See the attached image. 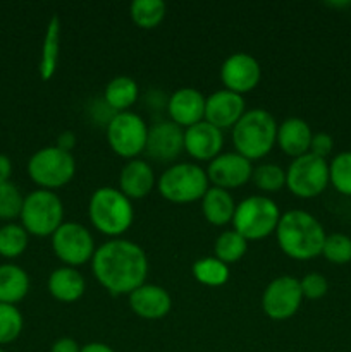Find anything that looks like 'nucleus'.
<instances>
[{"mask_svg":"<svg viewBox=\"0 0 351 352\" xmlns=\"http://www.w3.org/2000/svg\"><path fill=\"white\" fill-rule=\"evenodd\" d=\"M92 270L110 294H127L147 282L148 256L140 244L116 237L95 250Z\"/></svg>","mask_w":351,"mask_h":352,"instance_id":"1","label":"nucleus"},{"mask_svg":"<svg viewBox=\"0 0 351 352\" xmlns=\"http://www.w3.org/2000/svg\"><path fill=\"white\" fill-rule=\"evenodd\" d=\"M326 230L322 223L305 210H289L279 219L275 237L286 256L292 260H312L322 254Z\"/></svg>","mask_w":351,"mask_h":352,"instance_id":"2","label":"nucleus"},{"mask_svg":"<svg viewBox=\"0 0 351 352\" xmlns=\"http://www.w3.org/2000/svg\"><path fill=\"white\" fill-rule=\"evenodd\" d=\"M277 141V122L265 109H251L243 113L233 127V144L236 153L248 160H258L268 155Z\"/></svg>","mask_w":351,"mask_h":352,"instance_id":"3","label":"nucleus"},{"mask_svg":"<svg viewBox=\"0 0 351 352\" xmlns=\"http://www.w3.org/2000/svg\"><path fill=\"white\" fill-rule=\"evenodd\" d=\"M88 217L98 232L116 239L133 226L134 208L119 189L103 186L89 198Z\"/></svg>","mask_w":351,"mask_h":352,"instance_id":"4","label":"nucleus"},{"mask_svg":"<svg viewBox=\"0 0 351 352\" xmlns=\"http://www.w3.org/2000/svg\"><path fill=\"white\" fill-rule=\"evenodd\" d=\"M281 212L277 203L264 195L248 196L236 205L233 226L246 241H260L277 229Z\"/></svg>","mask_w":351,"mask_h":352,"instance_id":"5","label":"nucleus"},{"mask_svg":"<svg viewBox=\"0 0 351 352\" xmlns=\"http://www.w3.org/2000/svg\"><path fill=\"white\" fill-rule=\"evenodd\" d=\"M157 188L162 198L171 203L184 205L202 199L210 186L206 170H203V167L181 162L162 172L160 177L157 179Z\"/></svg>","mask_w":351,"mask_h":352,"instance_id":"6","label":"nucleus"},{"mask_svg":"<svg viewBox=\"0 0 351 352\" xmlns=\"http://www.w3.org/2000/svg\"><path fill=\"white\" fill-rule=\"evenodd\" d=\"M21 226L28 234L36 237H48L64 223L62 199L48 189H36L24 196L21 208Z\"/></svg>","mask_w":351,"mask_h":352,"instance_id":"7","label":"nucleus"},{"mask_svg":"<svg viewBox=\"0 0 351 352\" xmlns=\"http://www.w3.org/2000/svg\"><path fill=\"white\" fill-rule=\"evenodd\" d=\"M28 174L40 189L62 188L69 184L76 174V160L72 153L57 146L40 148L28 160Z\"/></svg>","mask_w":351,"mask_h":352,"instance_id":"8","label":"nucleus"},{"mask_svg":"<svg viewBox=\"0 0 351 352\" xmlns=\"http://www.w3.org/2000/svg\"><path fill=\"white\" fill-rule=\"evenodd\" d=\"M148 140V126L138 113L116 112L107 122V141L112 151L119 157L133 160L145 153Z\"/></svg>","mask_w":351,"mask_h":352,"instance_id":"9","label":"nucleus"},{"mask_svg":"<svg viewBox=\"0 0 351 352\" xmlns=\"http://www.w3.org/2000/svg\"><path fill=\"white\" fill-rule=\"evenodd\" d=\"M286 186L296 198L301 199L322 195L329 186V164L312 153L292 158L286 170Z\"/></svg>","mask_w":351,"mask_h":352,"instance_id":"10","label":"nucleus"},{"mask_svg":"<svg viewBox=\"0 0 351 352\" xmlns=\"http://www.w3.org/2000/svg\"><path fill=\"white\" fill-rule=\"evenodd\" d=\"M52 248L55 256L65 267H81L92 261L95 254V239L85 226L78 222H64L52 234Z\"/></svg>","mask_w":351,"mask_h":352,"instance_id":"11","label":"nucleus"},{"mask_svg":"<svg viewBox=\"0 0 351 352\" xmlns=\"http://www.w3.org/2000/svg\"><path fill=\"white\" fill-rule=\"evenodd\" d=\"M303 302L301 285L298 278L291 275H281L268 282L262 294V309L275 322H284L298 313Z\"/></svg>","mask_w":351,"mask_h":352,"instance_id":"12","label":"nucleus"},{"mask_svg":"<svg viewBox=\"0 0 351 352\" xmlns=\"http://www.w3.org/2000/svg\"><path fill=\"white\" fill-rule=\"evenodd\" d=\"M251 174H253L251 162L236 151L217 155L213 160L209 162V167H206L209 182L227 191L246 184L248 181H251Z\"/></svg>","mask_w":351,"mask_h":352,"instance_id":"13","label":"nucleus"},{"mask_svg":"<svg viewBox=\"0 0 351 352\" xmlns=\"http://www.w3.org/2000/svg\"><path fill=\"white\" fill-rule=\"evenodd\" d=\"M260 62L246 52H236L229 55L220 65V79L224 88L240 95L251 91L260 82Z\"/></svg>","mask_w":351,"mask_h":352,"instance_id":"14","label":"nucleus"},{"mask_svg":"<svg viewBox=\"0 0 351 352\" xmlns=\"http://www.w3.org/2000/svg\"><path fill=\"white\" fill-rule=\"evenodd\" d=\"M184 150V131L172 120H162L148 127L145 153L155 162H171Z\"/></svg>","mask_w":351,"mask_h":352,"instance_id":"15","label":"nucleus"},{"mask_svg":"<svg viewBox=\"0 0 351 352\" xmlns=\"http://www.w3.org/2000/svg\"><path fill=\"white\" fill-rule=\"evenodd\" d=\"M244 112L246 103L243 95L226 88L213 91L205 100V120L220 131L233 129Z\"/></svg>","mask_w":351,"mask_h":352,"instance_id":"16","label":"nucleus"},{"mask_svg":"<svg viewBox=\"0 0 351 352\" xmlns=\"http://www.w3.org/2000/svg\"><path fill=\"white\" fill-rule=\"evenodd\" d=\"M205 100L202 91L195 88H179L169 96L167 112L179 127H189L205 120Z\"/></svg>","mask_w":351,"mask_h":352,"instance_id":"17","label":"nucleus"},{"mask_svg":"<svg viewBox=\"0 0 351 352\" xmlns=\"http://www.w3.org/2000/svg\"><path fill=\"white\" fill-rule=\"evenodd\" d=\"M224 146L222 131L209 124L206 120L184 129V150L195 160L210 162L220 155Z\"/></svg>","mask_w":351,"mask_h":352,"instance_id":"18","label":"nucleus"},{"mask_svg":"<svg viewBox=\"0 0 351 352\" xmlns=\"http://www.w3.org/2000/svg\"><path fill=\"white\" fill-rule=\"evenodd\" d=\"M129 308L143 320H162L172 308L171 294L157 284H147L129 294Z\"/></svg>","mask_w":351,"mask_h":352,"instance_id":"19","label":"nucleus"},{"mask_svg":"<svg viewBox=\"0 0 351 352\" xmlns=\"http://www.w3.org/2000/svg\"><path fill=\"white\" fill-rule=\"evenodd\" d=\"M157 177L148 162L141 158L127 160V164L120 168L119 174V191L129 199H141L153 189Z\"/></svg>","mask_w":351,"mask_h":352,"instance_id":"20","label":"nucleus"},{"mask_svg":"<svg viewBox=\"0 0 351 352\" xmlns=\"http://www.w3.org/2000/svg\"><path fill=\"white\" fill-rule=\"evenodd\" d=\"M313 133L308 122L299 117H288L277 124V141L282 151L292 158L308 153L310 143H312Z\"/></svg>","mask_w":351,"mask_h":352,"instance_id":"21","label":"nucleus"},{"mask_svg":"<svg viewBox=\"0 0 351 352\" xmlns=\"http://www.w3.org/2000/svg\"><path fill=\"white\" fill-rule=\"evenodd\" d=\"M52 298L61 302H76L86 291V280L76 268L61 267L54 270L47 282Z\"/></svg>","mask_w":351,"mask_h":352,"instance_id":"22","label":"nucleus"},{"mask_svg":"<svg viewBox=\"0 0 351 352\" xmlns=\"http://www.w3.org/2000/svg\"><path fill=\"white\" fill-rule=\"evenodd\" d=\"M234 212H236V203L227 189L217 186L206 189L205 196L202 198V213L206 222L215 227L227 226L233 222Z\"/></svg>","mask_w":351,"mask_h":352,"instance_id":"23","label":"nucleus"},{"mask_svg":"<svg viewBox=\"0 0 351 352\" xmlns=\"http://www.w3.org/2000/svg\"><path fill=\"white\" fill-rule=\"evenodd\" d=\"M30 292V275L14 263L0 265V302L14 305L23 301Z\"/></svg>","mask_w":351,"mask_h":352,"instance_id":"24","label":"nucleus"},{"mask_svg":"<svg viewBox=\"0 0 351 352\" xmlns=\"http://www.w3.org/2000/svg\"><path fill=\"white\" fill-rule=\"evenodd\" d=\"M61 33L62 24L61 17L52 16L47 24L43 36V45H41L40 64H38V72L43 81L54 78L58 65V55H61Z\"/></svg>","mask_w":351,"mask_h":352,"instance_id":"25","label":"nucleus"},{"mask_svg":"<svg viewBox=\"0 0 351 352\" xmlns=\"http://www.w3.org/2000/svg\"><path fill=\"white\" fill-rule=\"evenodd\" d=\"M138 95H140L138 82L129 76H116L107 82L105 91H103L107 105L116 112H126L129 107L134 105Z\"/></svg>","mask_w":351,"mask_h":352,"instance_id":"26","label":"nucleus"},{"mask_svg":"<svg viewBox=\"0 0 351 352\" xmlns=\"http://www.w3.org/2000/svg\"><path fill=\"white\" fill-rule=\"evenodd\" d=\"M193 277L209 287H220L229 280V265L222 263L215 256L200 258L193 263Z\"/></svg>","mask_w":351,"mask_h":352,"instance_id":"27","label":"nucleus"},{"mask_svg":"<svg viewBox=\"0 0 351 352\" xmlns=\"http://www.w3.org/2000/svg\"><path fill=\"white\" fill-rule=\"evenodd\" d=\"M167 6L162 0H134L129 6V16L143 30L157 28L164 21Z\"/></svg>","mask_w":351,"mask_h":352,"instance_id":"28","label":"nucleus"},{"mask_svg":"<svg viewBox=\"0 0 351 352\" xmlns=\"http://www.w3.org/2000/svg\"><path fill=\"white\" fill-rule=\"evenodd\" d=\"M246 250H248V241L244 239L241 234H237L234 229L224 230V232L215 239V244H213V253H215V258L226 265L240 261L241 258L246 254Z\"/></svg>","mask_w":351,"mask_h":352,"instance_id":"29","label":"nucleus"},{"mask_svg":"<svg viewBox=\"0 0 351 352\" xmlns=\"http://www.w3.org/2000/svg\"><path fill=\"white\" fill-rule=\"evenodd\" d=\"M30 234L21 223H3L0 227V256L17 258L26 251Z\"/></svg>","mask_w":351,"mask_h":352,"instance_id":"30","label":"nucleus"},{"mask_svg":"<svg viewBox=\"0 0 351 352\" xmlns=\"http://www.w3.org/2000/svg\"><path fill=\"white\" fill-rule=\"evenodd\" d=\"M251 182H253L260 191H281L286 186V170L277 164H262L258 165V167H253Z\"/></svg>","mask_w":351,"mask_h":352,"instance_id":"31","label":"nucleus"},{"mask_svg":"<svg viewBox=\"0 0 351 352\" xmlns=\"http://www.w3.org/2000/svg\"><path fill=\"white\" fill-rule=\"evenodd\" d=\"M329 182L341 195L351 196V151H341L330 160Z\"/></svg>","mask_w":351,"mask_h":352,"instance_id":"32","label":"nucleus"},{"mask_svg":"<svg viewBox=\"0 0 351 352\" xmlns=\"http://www.w3.org/2000/svg\"><path fill=\"white\" fill-rule=\"evenodd\" d=\"M24 320L17 306L0 302V346L10 344L21 336Z\"/></svg>","mask_w":351,"mask_h":352,"instance_id":"33","label":"nucleus"},{"mask_svg":"<svg viewBox=\"0 0 351 352\" xmlns=\"http://www.w3.org/2000/svg\"><path fill=\"white\" fill-rule=\"evenodd\" d=\"M322 254L332 265H346L351 261V237L346 234L334 232L326 236Z\"/></svg>","mask_w":351,"mask_h":352,"instance_id":"34","label":"nucleus"},{"mask_svg":"<svg viewBox=\"0 0 351 352\" xmlns=\"http://www.w3.org/2000/svg\"><path fill=\"white\" fill-rule=\"evenodd\" d=\"M24 196L12 182H0V220H12L21 215Z\"/></svg>","mask_w":351,"mask_h":352,"instance_id":"35","label":"nucleus"},{"mask_svg":"<svg viewBox=\"0 0 351 352\" xmlns=\"http://www.w3.org/2000/svg\"><path fill=\"white\" fill-rule=\"evenodd\" d=\"M299 285H301V294H303V299H312V301H315V299H322L323 296L327 294V291H329V282H327V278L323 277L322 274H319V272H310V274H306L305 277L299 280Z\"/></svg>","mask_w":351,"mask_h":352,"instance_id":"36","label":"nucleus"},{"mask_svg":"<svg viewBox=\"0 0 351 352\" xmlns=\"http://www.w3.org/2000/svg\"><path fill=\"white\" fill-rule=\"evenodd\" d=\"M334 150V140L329 133H315L312 138V143H310V151L308 153L315 155V157L323 158L326 160Z\"/></svg>","mask_w":351,"mask_h":352,"instance_id":"37","label":"nucleus"},{"mask_svg":"<svg viewBox=\"0 0 351 352\" xmlns=\"http://www.w3.org/2000/svg\"><path fill=\"white\" fill-rule=\"evenodd\" d=\"M50 352H81V347L72 337H61L52 344Z\"/></svg>","mask_w":351,"mask_h":352,"instance_id":"38","label":"nucleus"},{"mask_svg":"<svg viewBox=\"0 0 351 352\" xmlns=\"http://www.w3.org/2000/svg\"><path fill=\"white\" fill-rule=\"evenodd\" d=\"M55 146L72 153V150L76 148V134L72 133V131H62V133L58 134L57 144H55Z\"/></svg>","mask_w":351,"mask_h":352,"instance_id":"39","label":"nucleus"},{"mask_svg":"<svg viewBox=\"0 0 351 352\" xmlns=\"http://www.w3.org/2000/svg\"><path fill=\"white\" fill-rule=\"evenodd\" d=\"M12 175V162L7 155L0 153V182H9Z\"/></svg>","mask_w":351,"mask_h":352,"instance_id":"40","label":"nucleus"},{"mask_svg":"<svg viewBox=\"0 0 351 352\" xmlns=\"http://www.w3.org/2000/svg\"><path fill=\"white\" fill-rule=\"evenodd\" d=\"M81 352H116V351L103 342H89L81 347Z\"/></svg>","mask_w":351,"mask_h":352,"instance_id":"41","label":"nucleus"},{"mask_svg":"<svg viewBox=\"0 0 351 352\" xmlns=\"http://www.w3.org/2000/svg\"><path fill=\"white\" fill-rule=\"evenodd\" d=\"M329 6H334V7H344V6H351V2H332V3H329Z\"/></svg>","mask_w":351,"mask_h":352,"instance_id":"42","label":"nucleus"},{"mask_svg":"<svg viewBox=\"0 0 351 352\" xmlns=\"http://www.w3.org/2000/svg\"><path fill=\"white\" fill-rule=\"evenodd\" d=\"M0 352H6V351H3V349H2V347H0Z\"/></svg>","mask_w":351,"mask_h":352,"instance_id":"43","label":"nucleus"}]
</instances>
